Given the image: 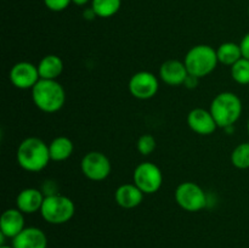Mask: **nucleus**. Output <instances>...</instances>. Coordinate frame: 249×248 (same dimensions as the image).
I'll use <instances>...</instances> for the list:
<instances>
[{
	"mask_svg": "<svg viewBox=\"0 0 249 248\" xmlns=\"http://www.w3.org/2000/svg\"><path fill=\"white\" fill-rule=\"evenodd\" d=\"M16 157L19 167L29 173H38L45 169L51 160L49 145L36 136L24 139L19 143Z\"/></svg>",
	"mask_w": 249,
	"mask_h": 248,
	"instance_id": "f257e3e1",
	"label": "nucleus"
},
{
	"mask_svg": "<svg viewBox=\"0 0 249 248\" xmlns=\"http://www.w3.org/2000/svg\"><path fill=\"white\" fill-rule=\"evenodd\" d=\"M34 105L45 113L60 111L66 101V92L57 80L39 79L32 89Z\"/></svg>",
	"mask_w": 249,
	"mask_h": 248,
	"instance_id": "f03ea898",
	"label": "nucleus"
},
{
	"mask_svg": "<svg viewBox=\"0 0 249 248\" xmlns=\"http://www.w3.org/2000/svg\"><path fill=\"white\" fill-rule=\"evenodd\" d=\"M242 101L236 94L224 91L216 95L211 104L212 116L214 117L218 128H229L240 119L242 114Z\"/></svg>",
	"mask_w": 249,
	"mask_h": 248,
	"instance_id": "7ed1b4c3",
	"label": "nucleus"
},
{
	"mask_svg": "<svg viewBox=\"0 0 249 248\" xmlns=\"http://www.w3.org/2000/svg\"><path fill=\"white\" fill-rule=\"evenodd\" d=\"M184 63L190 75L201 79L215 70L219 60L215 49L207 44H199L187 51Z\"/></svg>",
	"mask_w": 249,
	"mask_h": 248,
	"instance_id": "20e7f679",
	"label": "nucleus"
},
{
	"mask_svg": "<svg viewBox=\"0 0 249 248\" xmlns=\"http://www.w3.org/2000/svg\"><path fill=\"white\" fill-rule=\"evenodd\" d=\"M74 203L70 197L55 194L45 196L40 213L46 223L60 225L70 221L74 215Z\"/></svg>",
	"mask_w": 249,
	"mask_h": 248,
	"instance_id": "39448f33",
	"label": "nucleus"
},
{
	"mask_svg": "<svg viewBox=\"0 0 249 248\" xmlns=\"http://www.w3.org/2000/svg\"><path fill=\"white\" fill-rule=\"evenodd\" d=\"M175 201L186 212H198L207 206V195L199 185L185 181L175 190Z\"/></svg>",
	"mask_w": 249,
	"mask_h": 248,
	"instance_id": "423d86ee",
	"label": "nucleus"
},
{
	"mask_svg": "<svg viewBox=\"0 0 249 248\" xmlns=\"http://www.w3.org/2000/svg\"><path fill=\"white\" fill-rule=\"evenodd\" d=\"M134 184L145 195L156 194L163 184V174L160 168L151 162H142L135 168Z\"/></svg>",
	"mask_w": 249,
	"mask_h": 248,
	"instance_id": "0eeeda50",
	"label": "nucleus"
},
{
	"mask_svg": "<svg viewBox=\"0 0 249 248\" xmlns=\"http://www.w3.org/2000/svg\"><path fill=\"white\" fill-rule=\"evenodd\" d=\"M80 168L85 177L92 181L105 180L111 173V162L105 153L99 151L88 152L80 162Z\"/></svg>",
	"mask_w": 249,
	"mask_h": 248,
	"instance_id": "6e6552de",
	"label": "nucleus"
},
{
	"mask_svg": "<svg viewBox=\"0 0 249 248\" xmlns=\"http://www.w3.org/2000/svg\"><path fill=\"white\" fill-rule=\"evenodd\" d=\"M160 83L153 73L141 71L135 73L129 80V91L139 100L152 99L158 91Z\"/></svg>",
	"mask_w": 249,
	"mask_h": 248,
	"instance_id": "1a4fd4ad",
	"label": "nucleus"
},
{
	"mask_svg": "<svg viewBox=\"0 0 249 248\" xmlns=\"http://www.w3.org/2000/svg\"><path fill=\"white\" fill-rule=\"evenodd\" d=\"M9 77L12 85L21 90H32L34 85L40 79L38 66L27 62V61L15 63L11 70H10Z\"/></svg>",
	"mask_w": 249,
	"mask_h": 248,
	"instance_id": "9d476101",
	"label": "nucleus"
},
{
	"mask_svg": "<svg viewBox=\"0 0 249 248\" xmlns=\"http://www.w3.org/2000/svg\"><path fill=\"white\" fill-rule=\"evenodd\" d=\"M187 124L192 131L199 135H212L218 125L211 111L204 108H194L187 114Z\"/></svg>",
	"mask_w": 249,
	"mask_h": 248,
	"instance_id": "9b49d317",
	"label": "nucleus"
},
{
	"mask_svg": "<svg viewBox=\"0 0 249 248\" xmlns=\"http://www.w3.org/2000/svg\"><path fill=\"white\" fill-rule=\"evenodd\" d=\"M189 72L184 62L179 60H168L162 63L160 68V77L170 87H179L186 80Z\"/></svg>",
	"mask_w": 249,
	"mask_h": 248,
	"instance_id": "f8f14e48",
	"label": "nucleus"
},
{
	"mask_svg": "<svg viewBox=\"0 0 249 248\" xmlns=\"http://www.w3.org/2000/svg\"><path fill=\"white\" fill-rule=\"evenodd\" d=\"M12 247L14 248H46L48 247V238L43 230L38 228H24L23 231L12 238Z\"/></svg>",
	"mask_w": 249,
	"mask_h": 248,
	"instance_id": "ddd939ff",
	"label": "nucleus"
},
{
	"mask_svg": "<svg viewBox=\"0 0 249 248\" xmlns=\"http://www.w3.org/2000/svg\"><path fill=\"white\" fill-rule=\"evenodd\" d=\"M24 213L18 208L6 209L0 219V233L9 238H15L24 230Z\"/></svg>",
	"mask_w": 249,
	"mask_h": 248,
	"instance_id": "4468645a",
	"label": "nucleus"
},
{
	"mask_svg": "<svg viewBox=\"0 0 249 248\" xmlns=\"http://www.w3.org/2000/svg\"><path fill=\"white\" fill-rule=\"evenodd\" d=\"M45 196L43 192L34 187L22 190L16 198V208L24 214H33L40 211Z\"/></svg>",
	"mask_w": 249,
	"mask_h": 248,
	"instance_id": "2eb2a0df",
	"label": "nucleus"
},
{
	"mask_svg": "<svg viewBox=\"0 0 249 248\" xmlns=\"http://www.w3.org/2000/svg\"><path fill=\"white\" fill-rule=\"evenodd\" d=\"M143 192L135 184H123L116 190L114 198L122 208L131 209L138 207L143 199Z\"/></svg>",
	"mask_w": 249,
	"mask_h": 248,
	"instance_id": "dca6fc26",
	"label": "nucleus"
},
{
	"mask_svg": "<svg viewBox=\"0 0 249 248\" xmlns=\"http://www.w3.org/2000/svg\"><path fill=\"white\" fill-rule=\"evenodd\" d=\"M38 71L40 79L56 80L63 71V61L56 55H46L39 61Z\"/></svg>",
	"mask_w": 249,
	"mask_h": 248,
	"instance_id": "f3484780",
	"label": "nucleus"
},
{
	"mask_svg": "<svg viewBox=\"0 0 249 248\" xmlns=\"http://www.w3.org/2000/svg\"><path fill=\"white\" fill-rule=\"evenodd\" d=\"M74 146L71 139L67 136H57L49 143V151H50L51 160L61 162L66 160L72 156Z\"/></svg>",
	"mask_w": 249,
	"mask_h": 248,
	"instance_id": "a211bd4d",
	"label": "nucleus"
},
{
	"mask_svg": "<svg viewBox=\"0 0 249 248\" xmlns=\"http://www.w3.org/2000/svg\"><path fill=\"white\" fill-rule=\"evenodd\" d=\"M216 55H218L219 62L225 66H233L243 57L240 44L232 43V41H226L221 44L216 49Z\"/></svg>",
	"mask_w": 249,
	"mask_h": 248,
	"instance_id": "6ab92c4d",
	"label": "nucleus"
},
{
	"mask_svg": "<svg viewBox=\"0 0 249 248\" xmlns=\"http://www.w3.org/2000/svg\"><path fill=\"white\" fill-rule=\"evenodd\" d=\"M122 6V0H91V9L96 17L108 18L114 16Z\"/></svg>",
	"mask_w": 249,
	"mask_h": 248,
	"instance_id": "aec40b11",
	"label": "nucleus"
},
{
	"mask_svg": "<svg viewBox=\"0 0 249 248\" xmlns=\"http://www.w3.org/2000/svg\"><path fill=\"white\" fill-rule=\"evenodd\" d=\"M231 163L237 169L249 168V142H242L233 148L231 153Z\"/></svg>",
	"mask_w": 249,
	"mask_h": 248,
	"instance_id": "412c9836",
	"label": "nucleus"
},
{
	"mask_svg": "<svg viewBox=\"0 0 249 248\" xmlns=\"http://www.w3.org/2000/svg\"><path fill=\"white\" fill-rule=\"evenodd\" d=\"M232 79L240 85L249 84V60L242 57L233 66H231Z\"/></svg>",
	"mask_w": 249,
	"mask_h": 248,
	"instance_id": "4be33fe9",
	"label": "nucleus"
},
{
	"mask_svg": "<svg viewBox=\"0 0 249 248\" xmlns=\"http://www.w3.org/2000/svg\"><path fill=\"white\" fill-rule=\"evenodd\" d=\"M156 146H157L156 139L151 134H143L139 138L138 142H136V148L142 156L151 155L156 150Z\"/></svg>",
	"mask_w": 249,
	"mask_h": 248,
	"instance_id": "5701e85b",
	"label": "nucleus"
},
{
	"mask_svg": "<svg viewBox=\"0 0 249 248\" xmlns=\"http://www.w3.org/2000/svg\"><path fill=\"white\" fill-rule=\"evenodd\" d=\"M72 0H44V4L49 10L55 12L63 11L70 6Z\"/></svg>",
	"mask_w": 249,
	"mask_h": 248,
	"instance_id": "b1692460",
	"label": "nucleus"
},
{
	"mask_svg": "<svg viewBox=\"0 0 249 248\" xmlns=\"http://www.w3.org/2000/svg\"><path fill=\"white\" fill-rule=\"evenodd\" d=\"M240 46H241V50H242L243 57L249 60V33H247L245 36H243V39L240 43Z\"/></svg>",
	"mask_w": 249,
	"mask_h": 248,
	"instance_id": "393cba45",
	"label": "nucleus"
},
{
	"mask_svg": "<svg viewBox=\"0 0 249 248\" xmlns=\"http://www.w3.org/2000/svg\"><path fill=\"white\" fill-rule=\"evenodd\" d=\"M198 78H196V77H194V75H187V78H186V80H185V83L184 84L186 85L187 88H189V89H192V88H196L197 87V84H198Z\"/></svg>",
	"mask_w": 249,
	"mask_h": 248,
	"instance_id": "a878e982",
	"label": "nucleus"
},
{
	"mask_svg": "<svg viewBox=\"0 0 249 248\" xmlns=\"http://www.w3.org/2000/svg\"><path fill=\"white\" fill-rule=\"evenodd\" d=\"M88 1H89V0H72L73 4L78 5V6H83V5L88 4Z\"/></svg>",
	"mask_w": 249,
	"mask_h": 248,
	"instance_id": "bb28decb",
	"label": "nucleus"
},
{
	"mask_svg": "<svg viewBox=\"0 0 249 248\" xmlns=\"http://www.w3.org/2000/svg\"><path fill=\"white\" fill-rule=\"evenodd\" d=\"M0 248H14V247H10V246H1V247H0Z\"/></svg>",
	"mask_w": 249,
	"mask_h": 248,
	"instance_id": "cd10ccee",
	"label": "nucleus"
},
{
	"mask_svg": "<svg viewBox=\"0 0 249 248\" xmlns=\"http://www.w3.org/2000/svg\"><path fill=\"white\" fill-rule=\"evenodd\" d=\"M247 130H248V135H249V118H248V123H247Z\"/></svg>",
	"mask_w": 249,
	"mask_h": 248,
	"instance_id": "c85d7f7f",
	"label": "nucleus"
}]
</instances>
